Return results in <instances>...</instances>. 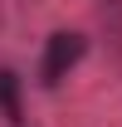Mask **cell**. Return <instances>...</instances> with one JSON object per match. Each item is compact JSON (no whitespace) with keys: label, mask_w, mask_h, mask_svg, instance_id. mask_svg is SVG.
<instances>
[{"label":"cell","mask_w":122,"mask_h":127,"mask_svg":"<svg viewBox=\"0 0 122 127\" xmlns=\"http://www.w3.org/2000/svg\"><path fill=\"white\" fill-rule=\"evenodd\" d=\"M83 34H54V39H49L44 44V64H39V78L49 83V88H54V83H63V73H68V68H73L78 59H83Z\"/></svg>","instance_id":"6da1fadb"},{"label":"cell","mask_w":122,"mask_h":127,"mask_svg":"<svg viewBox=\"0 0 122 127\" xmlns=\"http://www.w3.org/2000/svg\"><path fill=\"white\" fill-rule=\"evenodd\" d=\"M0 108L10 122H20V78L15 73H0Z\"/></svg>","instance_id":"7a4b0ae2"}]
</instances>
